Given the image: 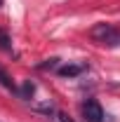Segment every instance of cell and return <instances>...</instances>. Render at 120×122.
<instances>
[{
	"label": "cell",
	"mask_w": 120,
	"mask_h": 122,
	"mask_svg": "<svg viewBox=\"0 0 120 122\" xmlns=\"http://www.w3.org/2000/svg\"><path fill=\"white\" fill-rule=\"evenodd\" d=\"M90 38L97 45L118 47L120 45V28H115L113 24H97V26L90 28Z\"/></svg>",
	"instance_id": "cell-1"
},
{
	"label": "cell",
	"mask_w": 120,
	"mask_h": 122,
	"mask_svg": "<svg viewBox=\"0 0 120 122\" xmlns=\"http://www.w3.org/2000/svg\"><path fill=\"white\" fill-rule=\"evenodd\" d=\"M80 110H82V117H85L87 122H101L104 120V108L99 106L97 99H87Z\"/></svg>",
	"instance_id": "cell-2"
},
{
	"label": "cell",
	"mask_w": 120,
	"mask_h": 122,
	"mask_svg": "<svg viewBox=\"0 0 120 122\" xmlns=\"http://www.w3.org/2000/svg\"><path fill=\"white\" fill-rule=\"evenodd\" d=\"M78 73H82V66L68 63V66H61L59 68V75H64V77H73V75H78Z\"/></svg>",
	"instance_id": "cell-3"
},
{
	"label": "cell",
	"mask_w": 120,
	"mask_h": 122,
	"mask_svg": "<svg viewBox=\"0 0 120 122\" xmlns=\"http://www.w3.org/2000/svg\"><path fill=\"white\" fill-rule=\"evenodd\" d=\"M0 49H2V52H10V49H12L10 38H7V33H5V30H0Z\"/></svg>",
	"instance_id": "cell-4"
},
{
	"label": "cell",
	"mask_w": 120,
	"mask_h": 122,
	"mask_svg": "<svg viewBox=\"0 0 120 122\" xmlns=\"http://www.w3.org/2000/svg\"><path fill=\"white\" fill-rule=\"evenodd\" d=\"M33 89H35V87H33V82L26 80V82H24V89H21V99H28L31 94H33Z\"/></svg>",
	"instance_id": "cell-5"
},
{
	"label": "cell",
	"mask_w": 120,
	"mask_h": 122,
	"mask_svg": "<svg viewBox=\"0 0 120 122\" xmlns=\"http://www.w3.org/2000/svg\"><path fill=\"white\" fill-rule=\"evenodd\" d=\"M0 82H2V85H5L7 89H14V82L10 80V75H7V73H5L2 68H0Z\"/></svg>",
	"instance_id": "cell-6"
},
{
	"label": "cell",
	"mask_w": 120,
	"mask_h": 122,
	"mask_svg": "<svg viewBox=\"0 0 120 122\" xmlns=\"http://www.w3.org/2000/svg\"><path fill=\"white\" fill-rule=\"evenodd\" d=\"M59 122H73V120H71L66 113H59Z\"/></svg>",
	"instance_id": "cell-7"
},
{
	"label": "cell",
	"mask_w": 120,
	"mask_h": 122,
	"mask_svg": "<svg viewBox=\"0 0 120 122\" xmlns=\"http://www.w3.org/2000/svg\"><path fill=\"white\" fill-rule=\"evenodd\" d=\"M0 7H2V0H0Z\"/></svg>",
	"instance_id": "cell-8"
}]
</instances>
